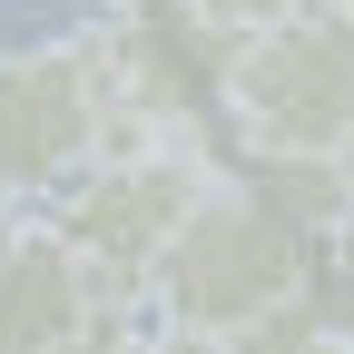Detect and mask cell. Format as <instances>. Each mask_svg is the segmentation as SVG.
<instances>
[{
	"label": "cell",
	"instance_id": "6da1fadb",
	"mask_svg": "<svg viewBox=\"0 0 354 354\" xmlns=\"http://www.w3.org/2000/svg\"><path fill=\"white\" fill-rule=\"evenodd\" d=\"M305 266H315V236L286 227L276 207H256L236 177H216L207 207L167 236V256L148 266V315L167 344L187 354H216V344H246L276 315L305 305Z\"/></svg>",
	"mask_w": 354,
	"mask_h": 354
},
{
	"label": "cell",
	"instance_id": "7a4b0ae2",
	"mask_svg": "<svg viewBox=\"0 0 354 354\" xmlns=\"http://www.w3.org/2000/svg\"><path fill=\"white\" fill-rule=\"evenodd\" d=\"M216 128L236 158H335L354 138V10H295L227 39Z\"/></svg>",
	"mask_w": 354,
	"mask_h": 354
},
{
	"label": "cell",
	"instance_id": "3957f363",
	"mask_svg": "<svg viewBox=\"0 0 354 354\" xmlns=\"http://www.w3.org/2000/svg\"><path fill=\"white\" fill-rule=\"evenodd\" d=\"M109 99V158L128 148H207L216 79H227V30H207L187 0H118L99 30H79Z\"/></svg>",
	"mask_w": 354,
	"mask_h": 354
},
{
	"label": "cell",
	"instance_id": "277c9868",
	"mask_svg": "<svg viewBox=\"0 0 354 354\" xmlns=\"http://www.w3.org/2000/svg\"><path fill=\"white\" fill-rule=\"evenodd\" d=\"M216 177H227V167H216V148H128V158H99L88 177H69V187H59L50 236L88 266L99 305L138 315L148 266H158V256H167V236L207 207Z\"/></svg>",
	"mask_w": 354,
	"mask_h": 354
},
{
	"label": "cell",
	"instance_id": "5b68a950",
	"mask_svg": "<svg viewBox=\"0 0 354 354\" xmlns=\"http://www.w3.org/2000/svg\"><path fill=\"white\" fill-rule=\"evenodd\" d=\"M109 158V99L79 39L0 50V197H50Z\"/></svg>",
	"mask_w": 354,
	"mask_h": 354
},
{
	"label": "cell",
	"instance_id": "8992f818",
	"mask_svg": "<svg viewBox=\"0 0 354 354\" xmlns=\"http://www.w3.org/2000/svg\"><path fill=\"white\" fill-rule=\"evenodd\" d=\"M128 335L118 305H99L88 266L50 236V216H10L0 227V354H99Z\"/></svg>",
	"mask_w": 354,
	"mask_h": 354
},
{
	"label": "cell",
	"instance_id": "52a82bcc",
	"mask_svg": "<svg viewBox=\"0 0 354 354\" xmlns=\"http://www.w3.org/2000/svg\"><path fill=\"white\" fill-rule=\"evenodd\" d=\"M227 177H236V187H246L256 207H276L286 227H305V236H325L335 216H344V187H335V158H236Z\"/></svg>",
	"mask_w": 354,
	"mask_h": 354
},
{
	"label": "cell",
	"instance_id": "ba28073f",
	"mask_svg": "<svg viewBox=\"0 0 354 354\" xmlns=\"http://www.w3.org/2000/svg\"><path fill=\"white\" fill-rule=\"evenodd\" d=\"M305 305H315V325L354 354V216H335V227L315 236V266H305Z\"/></svg>",
	"mask_w": 354,
	"mask_h": 354
},
{
	"label": "cell",
	"instance_id": "9c48e42d",
	"mask_svg": "<svg viewBox=\"0 0 354 354\" xmlns=\"http://www.w3.org/2000/svg\"><path fill=\"white\" fill-rule=\"evenodd\" d=\"M216 354H344V344L315 325V305H295V315H276L266 335H246V344H216Z\"/></svg>",
	"mask_w": 354,
	"mask_h": 354
},
{
	"label": "cell",
	"instance_id": "30bf717a",
	"mask_svg": "<svg viewBox=\"0 0 354 354\" xmlns=\"http://www.w3.org/2000/svg\"><path fill=\"white\" fill-rule=\"evenodd\" d=\"M187 10L207 20V30H266V20H295V10H315V0H187Z\"/></svg>",
	"mask_w": 354,
	"mask_h": 354
},
{
	"label": "cell",
	"instance_id": "8fae6325",
	"mask_svg": "<svg viewBox=\"0 0 354 354\" xmlns=\"http://www.w3.org/2000/svg\"><path fill=\"white\" fill-rule=\"evenodd\" d=\"M99 354H187V344H167V335H109Z\"/></svg>",
	"mask_w": 354,
	"mask_h": 354
},
{
	"label": "cell",
	"instance_id": "7c38bea8",
	"mask_svg": "<svg viewBox=\"0 0 354 354\" xmlns=\"http://www.w3.org/2000/svg\"><path fill=\"white\" fill-rule=\"evenodd\" d=\"M335 187H344V216H354V138L335 148Z\"/></svg>",
	"mask_w": 354,
	"mask_h": 354
},
{
	"label": "cell",
	"instance_id": "4fadbf2b",
	"mask_svg": "<svg viewBox=\"0 0 354 354\" xmlns=\"http://www.w3.org/2000/svg\"><path fill=\"white\" fill-rule=\"evenodd\" d=\"M69 10H118V0H69Z\"/></svg>",
	"mask_w": 354,
	"mask_h": 354
},
{
	"label": "cell",
	"instance_id": "5bb4252c",
	"mask_svg": "<svg viewBox=\"0 0 354 354\" xmlns=\"http://www.w3.org/2000/svg\"><path fill=\"white\" fill-rule=\"evenodd\" d=\"M10 216H20V197H0V227H10Z\"/></svg>",
	"mask_w": 354,
	"mask_h": 354
}]
</instances>
